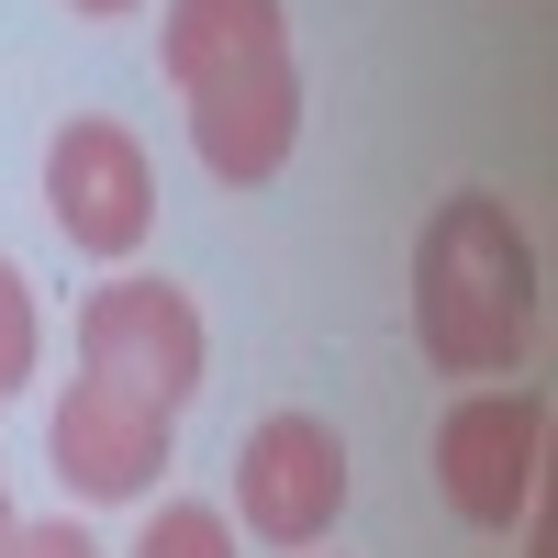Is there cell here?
<instances>
[{
  "instance_id": "5b68a950",
  "label": "cell",
  "mask_w": 558,
  "mask_h": 558,
  "mask_svg": "<svg viewBox=\"0 0 558 558\" xmlns=\"http://www.w3.org/2000/svg\"><path fill=\"white\" fill-rule=\"evenodd\" d=\"M235 502H246V536H268V547L336 536V514H347V447H336V425H324V413H268V425H246Z\"/></svg>"
},
{
  "instance_id": "9c48e42d",
  "label": "cell",
  "mask_w": 558,
  "mask_h": 558,
  "mask_svg": "<svg viewBox=\"0 0 558 558\" xmlns=\"http://www.w3.org/2000/svg\"><path fill=\"white\" fill-rule=\"evenodd\" d=\"M134 558H235V525L213 502H157V525L134 536Z\"/></svg>"
},
{
  "instance_id": "3957f363",
  "label": "cell",
  "mask_w": 558,
  "mask_h": 558,
  "mask_svg": "<svg viewBox=\"0 0 558 558\" xmlns=\"http://www.w3.org/2000/svg\"><path fill=\"white\" fill-rule=\"evenodd\" d=\"M536 447H547V402H536V391H470V402H447V425H436V481H447V502H458V525L514 536L525 502H536Z\"/></svg>"
},
{
  "instance_id": "7a4b0ae2",
  "label": "cell",
  "mask_w": 558,
  "mask_h": 558,
  "mask_svg": "<svg viewBox=\"0 0 558 558\" xmlns=\"http://www.w3.org/2000/svg\"><path fill=\"white\" fill-rule=\"evenodd\" d=\"M78 357H89V380H112V391H134V402L179 413V402L202 391L213 336H202L191 291H168V279H112V291L78 302Z\"/></svg>"
},
{
  "instance_id": "277c9868",
  "label": "cell",
  "mask_w": 558,
  "mask_h": 558,
  "mask_svg": "<svg viewBox=\"0 0 558 558\" xmlns=\"http://www.w3.org/2000/svg\"><path fill=\"white\" fill-rule=\"evenodd\" d=\"M45 213H57V235H68L78 257H134V246H146V223H157V168H146V146H134L123 123L78 112L57 146H45Z\"/></svg>"
},
{
  "instance_id": "4fadbf2b",
  "label": "cell",
  "mask_w": 558,
  "mask_h": 558,
  "mask_svg": "<svg viewBox=\"0 0 558 558\" xmlns=\"http://www.w3.org/2000/svg\"><path fill=\"white\" fill-rule=\"evenodd\" d=\"M12 525H23V514H12V492H0V536H12Z\"/></svg>"
},
{
  "instance_id": "7c38bea8",
  "label": "cell",
  "mask_w": 558,
  "mask_h": 558,
  "mask_svg": "<svg viewBox=\"0 0 558 558\" xmlns=\"http://www.w3.org/2000/svg\"><path fill=\"white\" fill-rule=\"evenodd\" d=\"M68 12H89V23H112V12H134V0H68Z\"/></svg>"
},
{
  "instance_id": "ba28073f",
  "label": "cell",
  "mask_w": 558,
  "mask_h": 558,
  "mask_svg": "<svg viewBox=\"0 0 558 558\" xmlns=\"http://www.w3.org/2000/svg\"><path fill=\"white\" fill-rule=\"evenodd\" d=\"M291 23H279V0H168V78L202 89L246 57H279Z\"/></svg>"
},
{
  "instance_id": "8992f818",
  "label": "cell",
  "mask_w": 558,
  "mask_h": 558,
  "mask_svg": "<svg viewBox=\"0 0 558 558\" xmlns=\"http://www.w3.org/2000/svg\"><path fill=\"white\" fill-rule=\"evenodd\" d=\"M291 134H302V68H291V45L191 89V146H202V168L223 179V191H268V179L291 168Z\"/></svg>"
},
{
  "instance_id": "8fae6325",
  "label": "cell",
  "mask_w": 558,
  "mask_h": 558,
  "mask_svg": "<svg viewBox=\"0 0 558 558\" xmlns=\"http://www.w3.org/2000/svg\"><path fill=\"white\" fill-rule=\"evenodd\" d=\"M0 558H101V547H89L78 525H12V536H0Z\"/></svg>"
},
{
  "instance_id": "6da1fadb",
  "label": "cell",
  "mask_w": 558,
  "mask_h": 558,
  "mask_svg": "<svg viewBox=\"0 0 558 558\" xmlns=\"http://www.w3.org/2000/svg\"><path fill=\"white\" fill-rule=\"evenodd\" d=\"M413 336L447 380H514L536 357V246L492 191L436 202L413 246Z\"/></svg>"
},
{
  "instance_id": "30bf717a",
  "label": "cell",
  "mask_w": 558,
  "mask_h": 558,
  "mask_svg": "<svg viewBox=\"0 0 558 558\" xmlns=\"http://www.w3.org/2000/svg\"><path fill=\"white\" fill-rule=\"evenodd\" d=\"M23 380H34V291H23V268L0 257V402Z\"/></svg>"
},
{
  "instance_id": "52a82bcc",
  "label": "cell",
  "mask_w": 558,
  "mask_h": 558,
  "mask_svg": "<svg viewBox=\"0 0 558 558\" xmlns=\"http://www.w3.org/2000/svg\"><path fill=\"white\" fill-rule=\"evenodd\" d=\"M45 458H57V481L78 502H134L168 470V413L112 380H68V402L45 413Z\"/></svg>"
}]
</instances>
